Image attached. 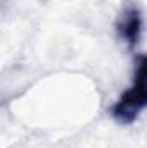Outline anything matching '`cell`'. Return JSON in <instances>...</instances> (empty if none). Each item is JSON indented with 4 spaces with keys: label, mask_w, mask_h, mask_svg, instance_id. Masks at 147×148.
<instances>
[{
    "label": "cell",
    "mask_w": 147,
    "mask_h": 148,
    "mask_svg": "<svg viewBox=\"0 0 147 148\" xmlns=\"http://www.w3.org/2000/svg\"><path fill=\"white\" fill-rule=\"evenodd\" d=\"M142 28H144V19L140 9L137 5H126L116 21V33L128 45L130 50H133L139 45L142 36Z\"/></svg>",
    "instance_id": "2"
},
{
    "label": "cell",
    "mask_w": 147,
    "mask_h": 148,
    "mask_svg": "<svg viewBox=\"0 0 147 148\" xmlns=\"http://www.w3.org/2000/svg\"><path fill=\"white\" fill-rule=\"evenodd\" d=\"M147 109V53L133 59V79L128 90L121 93L111 107V117L119 124H132Z\"/></svg>",
    "instance_id": "1"
}]
</instances>
